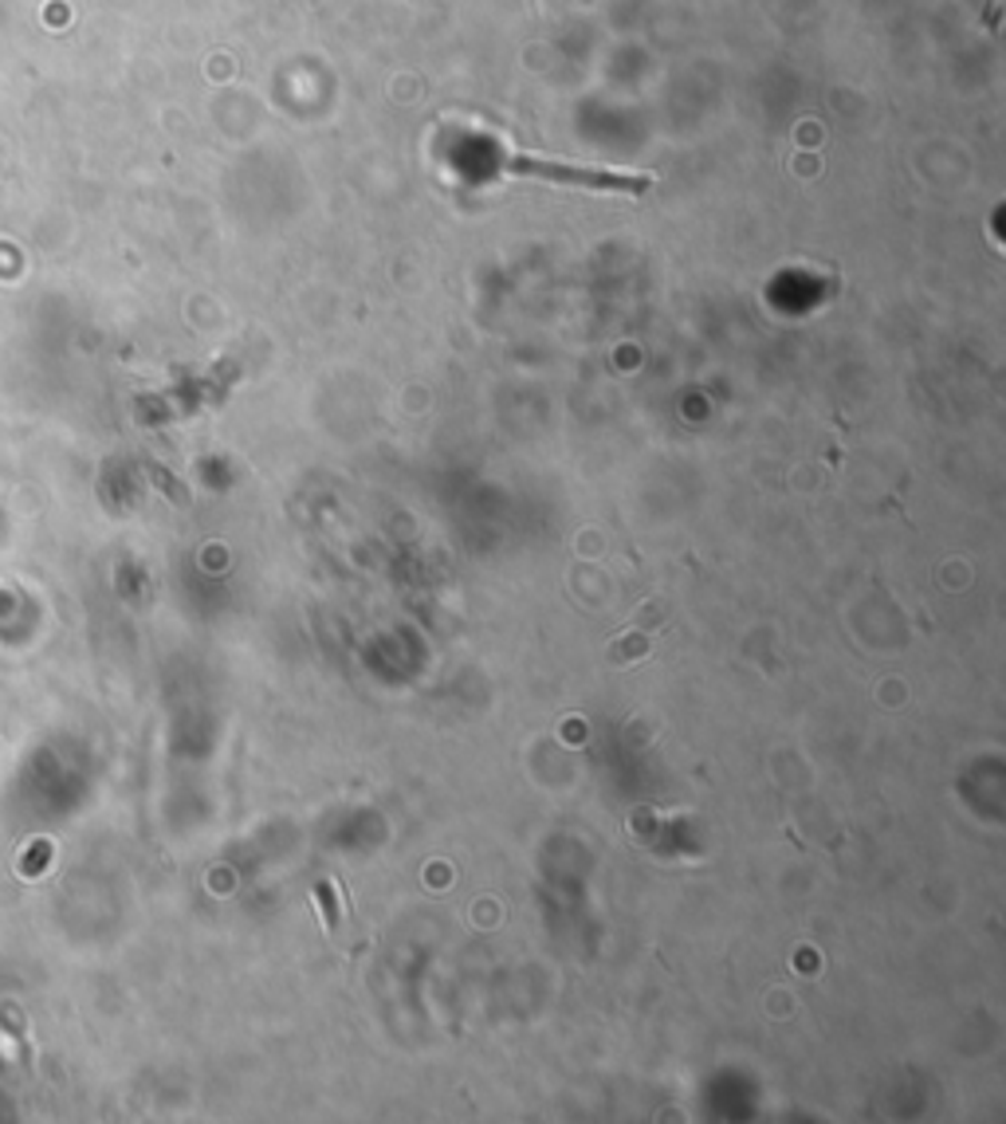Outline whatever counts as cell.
<instances>
[{"mask_svg": "<svg viewBox=\"0 0 1006 1124\" xmlns=\"http://www.w3.org/2000/svg\"><path fill=\"white\" fill-rule=\"evenodd\" d=\"M503 170L520 173V178L551 181V185H579V189H597V193H645L653 185L648 173H622V170H586V165H566V162H546V158H531V153H503Z\"/></svg>", "mask_w": 1006, "mask_h": 1124, "instance_id": "1", "label": "cell"}, {"mask_svg": "<svg viewBox=\"0 0 1006 1124\" xmlns=\"http://www.w3.org/2000/svg\"><path fill=\"white\" fill-rule=\"evenodd\" d=\"M315 896H319V904H323L326 929L339 932V909H334V893H331V885H315Z\"/></svg>", "mask_w": 1006, "mask_h": 1124, "instance_id": "2", "label": "cell"}]
</instances>
